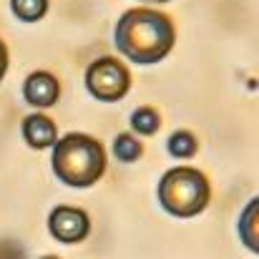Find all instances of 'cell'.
<instances>
[{"label":"cell","instance_id":"cell-1","mask_svg":"<svg viewBox=\"0 0 259 259\" xmlns=\"http://www.w3.org/2000/svg\"><path fill=\"white\" fill-rule=\"evenodd\" d=\"M113 40L128 61L139 66H151L169 56L176 40V30L166 13L151 8H134L118 18Z\"/></svg>","mask_w":259,"mask_h":259},{"label":"cell","instance_id":"cell-2","mask_svg":"<svg viewBox=\"0 0 259 259\" xmlns=\"http://www.w3.org/2000/svg\"><path fill=\"white\" fill-rule=\"evenodd\" d=\"M53 171L68 186H93L106 171V151L93 136L66 134L53 144Z\"/></svg>","mask_w":259,"mask_h":259},{"label":"cell","instance_id":"cell-3","mask_svg":"<svg viewBox=\"0 0 259 259\" xmlns=\"http://www.w3.org/2000/svg\"><path fill=\"white\" fill-rule=\"evenodd\" d=\"M209 181L199 169L176 166L159 181V201L174 217H196L209 204Z\"/></svg>","mask_w":259,"mask_h":259},{"label":"cell","instance_id":"cell-4","mask_svg":"<svg viewBox=\"0 0 259 259\" xmlns=\"http://www.w3.org/2000/svg\"><path fill=\"white\" fill-rule=\"evenodd\" d=\"M86 86L93 98L111 103V101H118L128 93L131 76H128V68L121 61L106 56V58H98V61H93L88 66Z\"/></svg>","mask_w":259,"mask_h":259},{"label":"cell","instance_id":"cell-5","mask_svg":"<svg viewBox=\"0 0 259 259\" xmlns=\"http://www.w3.org/2000/svg\"><path fill=\"white\" fill-rule=\"evenodd\" d=\"M48 229L51 234L63 242V244H76V242H83L88 237V229H91V222H88V214L83 209H76V206H56L48 217Z\"/></svg>","mask_w":259,"mask_h":259},{"label":"cell","instance_id":"cell-6","mask_svg":"<svg viewBox=\"0 0 259 259\" xmlns=\"http://www.w3.org/2000/svg\"><path fill=\"white\" fill-rule=\"evenodd\" d=\"M58 96H61V83L48 71H35L23 83V98L35 108H48L58 103Z\"/></svg>","mask_w":259,"mask_h":259},{"label":"cell","instance_id":"cell-7","mask_svg":"<svg viewBox=\"0 0 259 259\" xmlns=\"http://www.w3.org/2000/svg\"><path fill=\"white\" fill-rule=\"evenodd\" d=\"M23 139L33 149H48V146H53L58 141L56 123L48 116H43V113H30L23 121Z\"/></svg>","mask_w":259,"mask_h":259},{"label":"cell","instance_id":"cell-8","mask_svg":"<svg viewBox=\"0 0 259 259\" xmlns=\"http://www.w3.org/2000/svg\"><path fill=\"white\" fill-rule=\"evenodd\" d=\"M257 206H259V199H252L249 206L244 209L242 219H239V237L244 239V244L252 252H259V239L254 234V229H257Z\"/></svg>","mask_w":259,"mask_h":259},{"label":"cell","instance_id":"cell-9","mask_svg":"<svg viewBox=\"0 0 259 259\" xmlns=\"http://www.w3.org/2000/svg\"><path fill=\"white\" fill-rule=\"evenodd\" d=\"M196 139H194V134H189V131H176L169 136V154L176 156V159H189V156H194L196 154Z\"/></svg>","mask_w":259,"mask_h":259},{"label":"cell","instance_id":"cell-10","mask_svg":"<svg viewBox=\"0 0 259 259\" xmlns=\"http://www.w3.org/2000/svg\"><path fill=\"white\" fill-rule=\"evenodd\" d=\"M113 154H116L118 161H126L128 164V161H136L144 154V149H141V144L131 134H118L116 141H113Z\"/></svg>","mask_w":259,"mask_h":259},{"label":"cell","instance_id":"cell-11","mask_svg":"<svg viewBox=\"0 0 259 259\" xmlns=\"http://www.w3.org/2000/svg\"><path fill=\"white\" fill-rule=\"evenodd\" d=\"M46 10H48V0H13V13L25 23L40 20Z\"/></svg>","mask_w":259,"mask_h":259},{"label":"cell","instance_id":"cell-12","mask_svg":"<svg viewBox=\"0 0 259 259\" xmlns=\"http://www.w3.org/2000/svg\"><path fill=\"white\" fill-rule=\"evenodd\" d=\"M131 126H134L139 134L151 136V134L159 131V113H156L154 108H139V111H134V116H131Z\"/></svg>","mask_w":259,"mask_h":259},{"label":"cell","instance_id":"cell-13","mask_svg":"<svg viewBox=\"0 0 259 259\" xmlns=\"http://www.w3.org/2000/svg\"><path fill=\"white\" fill-rule=\"evenodd\" d=\"M5 71H8V48H5V43L0 40V81H3Z\"/></svg>","mask_w":259,"mask_h":259},{"label":"cell","instance_id":"cell-14","mask_svg":"<svg viewBox=\"0 0 259 259\" xmlns=\"http://www.w3.org/2000/svg\"><path fill=\"white\" fill-rule=\"evenodd\" d=\"M144 3H166V0H144Z\"/></svg>","mask_w":259,"mask_h":259},{"label":"cell","instance_id":"cell-15","mask_svg":"<svg viewBox=\"0 0 259 259\" xmlns=\"http://www.w3.org/2000/svg\"><path fill=\"white\" fill-rule=\"evenodd\" d=\"M43 259H58V257H43Z\"/></svg>","mask_w":259,"mask_h":259}]
</instances>
